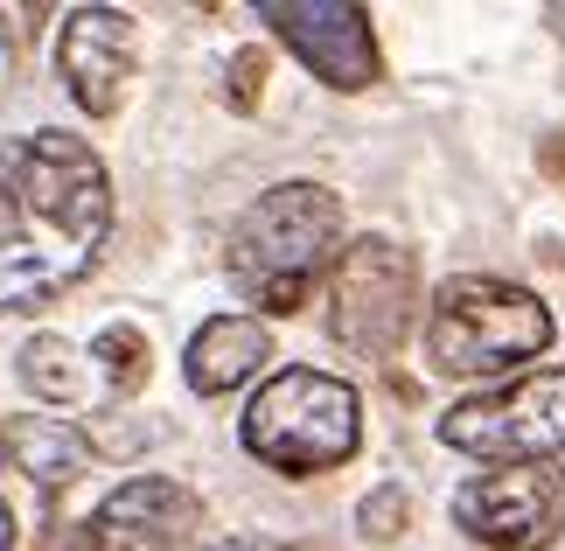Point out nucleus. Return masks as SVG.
<instances>
[{"label":"nucleus","instance_id":"12","mask_svg":"<svg viewBox=\"0 0 565 551\" xmlns=\"http://www.w3.org/2000/svg\"><path fill=\"white\" fill-rule=\"evenodd\" d=\"M8 468H21L42 496H63L84 468H92V439H84L71 418L21 412V418H8Z\"/></svg>","mask_w":565,"mask_h":551},{"label":"nucleus","instance_id":"4","mask_svg":"<svg viewBox=\"0 0 565 551\" xmlns=\"http://www.w3.org/2000/svg\"><path fill=\"white\" fill-rule=\"evenodd\" d=\"M237 439L279 475H329L363 439V399L329 370H279L245 405Z\"/></svg>","mask_w":565,"mask_h":551},{"label":"nucleus","instance_id":"2","mask_svg":"<svg viewBox=\"0 0 565 551\" xmlns=\"http://www.w3.org/2000/svg\"><path fill=\"white\" fill-rule=\"evenodd\" d=\"M342 258V195L321 182H279L231 224L224 266L258 315H300Z\"/></svg>","mask_w":565,"mask_h":551},{"label":"nucleus","instance_id":"1","mask_svg":"<svg viewBox=\"0 0 565 551\" xmlns=\"http://www.w3.org/2000/svg\"><path fill=\"white\" fill-rule=\"evenodd\" d=\"M113 237V174L77 134L0 147V315H35L98 266Z\"/></svg>","mask_w":565,"mask_h":551},{"label":"nucleus","instance_id":"9","mask_svg":"<svg viewBox=\"0 0 565 551\" xmlns=\"http://www.w3.org/2000/svg\"><path fill=\"white\" fill-rule=\"evenodd\" d=\"M134 56H140V29L126 8H71L56 35V71L92 119H113L134 84Z\"/></svg>","mask_w":565,"mask_h":551},{"label":"nucleus","instance_id":"17","mask_svg":"<svg viewBox=\"0 0 565 551\" xmlns=\"http://www.w3.org/2000/svg\"><path fill=\"white\" fill-rule=\"evenodd\" d=\"M210 551H279L273 538H224V544H210Z\"/></svg>","mask_w":565,"mask_h":551},{"label":"nucleus","instance_id":"18","mask_svg":"<svg viewBox=\"0 0 565 551\" xmlns=\"http://www.w3.org/2000/svg\"><path fill=\"white\" fill-rule=\"evenodd\" d=\"M545 168H552V174H565V134H552V140H545Z\"/></svg>","mask_w":565,"mask_h":551},{"label":"nucleus","instance_id":"6","mask_svg":"<svg viewBox=\"0 0 565 551\" xmlns=\"http://www.w3.org/2000/svg\"><path fill=\"white\" fill-rule=\"evenodd\" d=\"M440 439L468 460H495V468H537V460L565 454V370H531L503 391L461 399L440 418Z\"/></svg>","mask_w":565,"mask_h":551},{"label":"nucleus","instance_id":"8","mask_svg":"<svg viewBox=\"0 0 565 551\" xmlns=\"http://www.w3.org/2000/svg\"><path fill=\"white\" fill-rule=\"evenodd\" d=\"M258 21H266L329 92H371L384 77L371 8H356V0H266Z\"/></svg>","mask_w":565,"mask_h":551},{"label":"nucleus","instance_id":"20","mask_svg":"<svg viewBox=\"0 0 565 551\" xmlns=\"http://www.w3.org/2000/svg\"><path fill=\"white\" fill-rule=\"evenodd\" d=\"M545 21H552V29H558V35H565V8H552V14H545Z\"/></svg>","mask_w":565,"mask_h":551},{"label":"nucleus","instance_id":"5","mask_svg":"<svg viewBox=\"0 0 565 551\" xmlns=\"http://www.w3.org/2000/svg\"><path fill=\"white\" fill-rule=\"evenodd\" d=\"M419 315V258L398 237H356L329 273V336L350 357L384 363Z\"/></svg>","mask_w":565,"mask_h":551},{"label":"nucleus","instance_id":"11","mask_svg":"<svg viewBox=\"0 0 565 551\" xmlns=\"http://www.w3.org/2000/svg\"><path fill=\"white\" fill-rule=\"evenodd\" d=\"M273 357V336L258 315H216L189 336V357H182V378L189 391H203V399H224V391L252 384L258 370Z\"/></svg>","mask_w":565,"mask_h":551},{"label":"nucleus","instance_id":"7","mask_svg":"<svg viewBox=\"0 0 565 551\" xmlns=\"http://www.w3.org/2000/svg\"><path fill=\"white\" fill-rule=\"evenodd\" d=\"M454 523L489 551H552L565 538V468H489L454 489Z\"/></svg>","mask_w":565,"mask_h":551},{"label":"nucleus","instance_id":"15","mask_svg":"<svg viewBox=\"0 0 565 551\" xmlns=\"http://www.w3.org/2000/svg\"><path fill=\"white\" fill-rule=\"evenodd\" d=\"M356 523H363V538H398L405 523H412V502H405V489H371L363 496V510H356Z\"/></svg>","mask_w":565,"mask_h":551},{"label":"nucleus","instance_id":"19","mask_svg":"<svg viewBox=\"0 0 565 551\" xmlns=\"http://www.w3.org/2000/svg\"><path fill=\"white\" fill-rule=\"evenodd\" d=\"M0 551H14V510H8V496H0Z\"/></svg>","mask_w":565,"mask_h":551},{"label":"nucleus","instance_id":"14","mask_svg":"<svg viewBox=\"0 0 565 551\" xmlns=\"http://www.w3.org/2000/svg\"><path fill=\"white\" fill-rule=\"evenodd\" d=\"M147 370H154V349H147V336L134 321H113L92 336V378H98L105 399H134L147 384Z\"/></svg>","mask_w":565,"mask_h":551},{"label":"nucleus","instance_id":"16","mask_svg":"<svg viewBox=\"0 0 565 551\" xmlns=\"http://www.w3.org/2000/svg\"><path fill=\"white\" fill-rule=\"evenodd\" d=\"M266 98V50H237L231 56V113H252Z\"/></svg>","mask_w":565,"mask_h":551},{"label":"nucleus","instance_id":"10","mask_svg":"<svg viewBox=\"0 0 565 551\" xmlns=\"http://www.w3.org/2000/svg\"><path fill=\"white\" fill-rule=\"evenodd\" d=\"M203 531V502L175 475H134L92 510L84 551H182Z\"/></svg>","mask_w":565,"mask_h":551},{"label":"nucleus","instance_id":"3","mask_svg":"<svg viewBox=\"0 0 565 551\" xmlns=\"http://www.w3.org/2000/svg\"><path fill=\"white\" fill-rule=\"evenodd\" d=\"M552 349V315L531 286L454 273L426 307V357L440 378H489Z\"/></svg>","mask_w":565,"mask_h":551},{"label":"nucleus","instance_id":"13","mask_svg":"<svg viewBox=\"0 0 565 551\" xmlns=\"http://www.w3.org/2000/svg\"><path fill=\"white\" fill-rule=\"evenodd\" d=\"M21 384L35 391L42 405H84V391H92V357H77L63 336H35L21 342Z\"/></svg>","mask_w":565,"mask_h":551},{"label":"nucleus","instance_id":"21","mask_svg":"<svg viewBox=\"0 0 565 551\" xmlns=\"http://www.w3.org/2000/svg\"><path fill=\"white\" fill-rule=\"evenodd\" d=\"M0 468H8V426H0Z\"/></svg>","mask_w":565,"mask_h":551}]
</instances>
